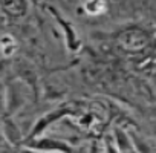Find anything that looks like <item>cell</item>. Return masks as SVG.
I'll list each match as a JSON object with an SVG mask.
<instances>
[{"label":"cell","mask_w":156,"mask_h":153,"mask_svg":"<svg viewBox=\"0 0 156 153\" xmlns=\"http://www.w3.org/2000/svg\"><path fill=\"white\" fill-rule=\"evenodd\" d=\"M46 144H49V141H43V142H40V147H48ZM51 145H54V147H57V148H61V150L69 151V148H67L66 145H63V144H58V142H51Z\"/></svg>","instance_id":"1"}]
</instances>
